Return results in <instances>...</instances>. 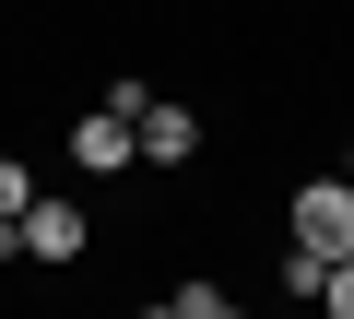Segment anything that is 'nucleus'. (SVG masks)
I'll return each instance as SVG.
<instances>
[{"label": "nucleus", "instance_id": "f257e3e1", "mask_svg": "<svg viewBox=\"0 0 354 319\" xmlns=\"http://www.w3.org/2000/svg\"><path fill=\"white\" fill-rule=\"evenodd\" d=\"M295 248L307 260H354V190L342 178H307L295 190Z\"/></svg>", "mask_w": 354, "mask_h": 319}, {"label": "nucleus", "instance_id": "f03ea898", "mask_svg": "<svg viewBox=\"0 0 354 319\" xmlns=\"http://www.w3.org/2000/svg\"><path fill=\"white\" fill-rule=\"evenodd\" d=\"M83 237H95L83 201H24V260H83Z\"/></svg>", "mask_w": 354, "mask_h": 319}, {"label": "nucleus", "instance_id": "7ed1b4c3", "mask_svg": "<svg viewBox=\"0 0 354 319\" xmlns=\"http://www.w3.org/2000/svg\"><path fill=\"white\" fill-rule=\"evenodd\" d=\"M130 142L153 154V166H189V154H201V118H189V107H165V95H153V107L130 118Z\"/></svg>", "mask_w": 354, "mask_h": 319}, {"label": "nucleus", "instance_id": "20e7f679", "mask_svg": "<svg viewBox=\"0 0 354 319\" xmlns=\"http://www.w3.org/2000/svg\"><path fill=\"white\" fill-rule=\"evenodd\" d=\"M130 154H142V142H130V118H118V107H95V118L71 130V166H83V178H118Z\"/></svg>", "mask_w": 354, "mask_h": 319}, {"label": "nucleus", "instance_id": "39448f33", "mask_svg": "<svg viewBox=\"0 0 354 319\" xmlns=\"http://www.w3.org/2000/svg\"><path fill=\"white\" fill-rule=\"evenodd\" d=\"M177 319H236V307H225L213 284H177Z\"/></svg>", "mask_w": 354, "mask_h": 319}, {"label": "nucleus", "instance_id": "423d86ee", "mask_svg": "<svg viewBox=\"0 0 354 319\" xmlns=\"http://www.w3.org/2000/svg\"><path fill=\"white\" fill-rule=\"evenodd\" d=\"M319 307H330V319H354V260H330V284H319Z\"/></svg>", "mask_w": 354, "mask_h": 319}, {"label": "nucleus", "instance_id": "0eeeda50", "mask_svg": "<svg viewBox=\"0 0 354 319\" xmlns=\"http://www.w3.org/2000/svg\"><path fill=\"white\" fill-rule=\"evenodd\" d=\"M36 190H24V166H12V154H0V213H24Z\"/></svg>", "mask_w": 354, "mask_h": 319}, {"label": "nucleus", "instance_id": "6e6552de", "mask_svg": "<svg viewBox=\"0 0 354 319\" xmlns=\"http://www.w3.org/2000/svg\"><path fill=\"white\" fill-rule=\"evenodd\" d=\"M342 190H354V142H342Z\"/></svg>", "mask_w": 354, "mask_h": 319}, {"label": "nucleus", "instance_id": "1a4fd4ad", "mask_svg": "<svg viewBox=\"0 0 354 319\" xmlns=\"http://www.w3.org/2000/svg\"><path fill=\"white\" fill-rule=\"evenodd\" d=\"M142 319H177V295H165V307H142Z\"/></svg>", "mask_w": 354, "mask_h": 319}]
</instances>
